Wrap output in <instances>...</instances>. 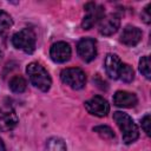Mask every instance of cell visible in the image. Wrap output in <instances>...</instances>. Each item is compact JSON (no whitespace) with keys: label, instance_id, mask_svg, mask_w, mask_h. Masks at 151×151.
<instances>
[{"label":"cell","instance_id":"1","mask_svg":"<svg viewBox=\"0 0 151 151\" xmlns=\"http://www.w3.org/2000/svg\"><path fill=\"white\" fill-rule=\"evenodd\" d=\"M113 119L117 123L119 130L122 131L123 142L125 144H131L138 139L139 137L138 127L129 114L120 112V111H116L113 113Z\"/></svg>","mask_w":151,"mask_h":151},{"label":"cell","instance_id":"2","mask_svg":"<svg viewBox=\"0 0 151 151\" xmlns=\"http://www.w3.org/2000/svg\"><path fill=\"white\" fill-rule=\"evenodd\" d=\"M26 72L31 83L42 92H47L52 85V79L48 72L38 63H31L26 67Z\"/></svg>","mask_w":151,"mask_h":151},{"label":"cell","instance_id":"3","mask_svg":"<svg viewBox=\"0 0 151 151\" xmlns=\"http://www.w3.org/2000/svg\"><path fill=\"white\" fill-rule=\"evenodd\" d=\"M12 44L25 53H32L35 50V33L31 28H22L13 34Z\"/></svg>","mask_w":151,"mask_h":151},{"label":"cell","instance_id":"4","mask_svg":"<svg viewBox=\"0 0 151 151\" xmlns=\"http://www.w3.org/2000/svg\"><path fill=\"white\" fill-rule=\"evenodd\" d=\"M60 78L64 84L68 85L73 90H80L86 84V74L79 67L64 68L60 73Z\"/></svg>","mask_w":151,"mask_h":151},{"label":"cell","instance_id":"5","mask_svg":"<svg viewBox=\"0 0 151 151\" xmlns=\"http://www.w3.org/2000/svg\"><path fill=\"white\" fill-rule=\"evenodd\" d=\"M77 52L84 61H92L97 57V41L92 38L80 39L77 45Z\"/></svg>","mask_w":151,"mask_h":151},{"label":"cell","instance_id":"6","mask_svg":"<svg viewBox=\"0 0 151 151\" xmlns=\"http://www.w3.org/2000/svg\"><path fill=\"white\" fill-rule=\"evenodd\" d=\"M85 109L88 113L97 117H105L110 111V105L101 96H94L85 101Z\"/></svg>","mask_w":151,"mask_h":151},{"label":"cell","instance_id":"7","mask_svg":"<svg viewBox=\"0 0 151 151\" xmlns=\"http://www.w3.org/2000/svg\"><path fill=\"white\" fill-rule=\"evenodd\" d=\"M85 9H86L87 14L83 19L81 27L84 29H90V28H92V26L96 22L101 20V18L104 17V8L93 2H88L85 5Z\"/></svg>","mask_w":151,"mask_h":151},{"label":"cell","instance_id":"8","mask_svg":"<svg viewBox=\"0 0 151 151\" xmlns=\"http://www.w3.org/2000/svg\"><path fill=\"white\" fill-rule=\"evenodd\" d=\"M71 47L65 41H58L51 46L50 57L54 63H65L71 58Z\"/></svg>","mask_w":151,"mask_h":151},{"label":"cell","instance_id":"9","mask_svg":"<svg viewBox=\"0 0 151 151\" xmlns=\"http://www.w3.org/2000/svg\"><path fill=\"white\" fill-rule=\"evenodd\" d=\"M18 124V116L13 109L4 106L0 107V131L7 132L13 130Z\"/></svg>","mask_w":151,"mask_h":151},{"label":"cell","instance_id":"10","mask_svg":"<svg viewBox=\"0 0 151 151\" xmlns=\"http://www.w3.org/2000/svg\"><path fill=\"white\" fill-rule=\"evenodd\" d=\"M120 26V19L117 14H107L101 18L99 22V33L103 35H112L118 31Z\"/></svg>","mask_w":151,"mask_h":151},{"label":"cell","instance_id":"11","mask_svg":"<svg viewBox=\"0 0 151 151\" xmlns=\"http://www.w3.org/2000/svg\"><path fill=\"white\" fill-rule=\"evenodd\" d=\"M142 40V31L136 26H126L120 35V41L126 46H136Z\"/></svg>","mask_w":151,"mask_h":151},{"label":"cell","instance_id":"12","mask_svg":"<svg viewBox=\"0 0 151 151\" xmlns=\"http://www.w3.org/2000/svg\"><path fill=\"white\" fill-rule=\"evenodd\" d=\"M122 64L123 63L117 54L109 53L105 57V61H104V66H105V71H106L107 76L112 79H118Z\"/></svg>","mask_w":151,"mask_h":151},{"label":"cell","instance_id":"13","mask_svg":"<svg viewBox=\"0 0 151 151\" xmlns=\"http://www.w3.org/2000/svg\"><path fill=\"white\" fill-rule=\"evenodd\" d=\"M138 103L137 96L127 91H117L113 94V104L119 107H133Z\"/></svg>","mask_w":151,"mask_h":151},{"label":"cell","instance_id":"14","mask_svg":"<svg viewBox=\"0 0 151 151\" xmlns=\"http://www.w3.org/2000/svg\"><path fill=\"white\" fill-rule=\"evenodd\" d=\"M26 85H27V83H26L25 78H22V77H20V76L13 77V78L11 79V81H9V88H11L13 92H15V93H21V92H24V91L26 90Z\"/></svg>","mask_w":151,"mask_h":151},{"label":"cell","instance_id":"15","mask_svg":"<svg viewBox=\"0 0 151 151\" xmlns=\"http://www.w3.org/2000/svg\"><path fill=\"white\" fill-rule=\"evenodd\" d=\"M46 151H66V145L63 139L52 137L46 143Z\"/></svg>","mask_w":151,"mask_h":151},{"label":"cell","instance_id":"16","mask_svg":"<svg viewBox=\"0 0 151 151\" xmlns=\"http://www.w3.org/2000/svg\"><path fill=\"white\" fill-rule=\"evenodd\" d=\"M120 80H123L124 83H131L134 78V72H133V68L127 65V64H122V67H120V71H119V77H118Z\"/></svg>","mask_w":151,"mask_h":151},{"label":"cell","instance_id":"17","mask_svg":"<svg viewBox=\"0 0 151 151\" xmlns=\"http://www.w3.org/2000/svg\"><path fill=\"white\" fill-rule=\"evenodd\" d=\"M12 26H13L12 17H11L7 12L0 9V35L4 34V33H5L8 28H11Z\"/></svg>","mask_w":151,"mask_h":151},{"label":"cell","instance_id":"18","mask_svg":"<svg viewBox=\"0 0 151 151\" xmlns=\"http://www.w3.org/2000/svg\"><path fill=\"white\" fill-rule=\"evenodd\" d=\"M93 131L96 133H98L104 139H112V138H114L113 130L110 126H107V125H98V126H94L93 127Z\"/></svg>","mask_w":151,"mask_h":151},{"label":"cell","instance_id":"19","mask_svg":"<svg viewBox=\"0 0 151 151\" xmlns=\"http://www.w3.org/2000/svg\"><path fill=\"white\" fill-rule=\"evenodd\" d=\"M139 71L142 72V74L146 78L150 79L151 78V72H150V59L147 55H144L140 58L139 60Z\"/></svg>","mask_w":151,"mask_h":151},{"label":"cell","instance_id":"20","mask_svg":"<svg viewBox=\"0 0 151 151\" xmlns=\"http://www.w3.org/2000/svg\"><path fill=\"white\" fill-rule=\"evenodd\" d=\"M150 124H151V120H150V114L146 113L143 118H142V129L144 130V132L150 136Z\"/></svg>","mask_w":151,"mask_h":151},{"label":"cell","instance_id":"21","mask_svg":"<svg viewBox=\"0 0 151 151\" xmlns=\"http://www.w3.org/2000/svg\"><path fill=\"white\" fill-rule=\"evenodd\" d=\"M150 6H151V5H147V6L145 7V9H144L143 14H142V18H143V20H144L146 24H149V22H150V19H151V15H150V12H149V8H150Z\"/></svg>","mask_w":151,"mask_h":151},{"label":"cell","instance_id":"22","mask_svg":"<svg viewBox=\"0 0 151 151\" xmlns=\"http://www.w3.org/2000/svg\"><path fill=\"white\" fill-rule=\"evenodd\" d=\"M6 147H5V143L2 142V139L0 138V151H5Z\"/></svg>","mask_w":151,"mask_h":151},{"label":"cell","instance_id":"23","mask_svg":"<svg viewBox=\"0 0 151 151\" xmlns=\"http://www.w3.org/2000/svg\"><path fill=\"white\" fill-rule=\"evenodd\" d=\"M1 55H2V54H1V51H0V61H1Z\"/></svg>","mask_w":151,"mask_h":151}]
</instances>
